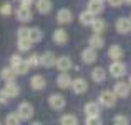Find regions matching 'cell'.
I'll use <instances>...</instances> for the list:
<instances>
[{"label":"cell","mask_w":131,"mask_h":125,"mask_svg":"<svg viewBox=\"0 0 131 125\" xmlns=\"http://www.w3.org/2000/svg\"><path fill=\"white\" fill-rule=\"evenodd\" d=\"M10 65L13 67V70L17 72V75H25L27 72H28V64H27V60H23L20 55H12L10 57Z\"/></svg>","instance_id":"cell-1"},{"label":"cell","mask_w":131,"mask_h":125,"mask_svg":"<svg viewBox=\"0 0 131 125\" xmlns=\"http://www.w3.org/2000/svg\"><path fill=\"white\" fill-rule=\"evenodd\" d=\"M116 93L111 92V90H103L101 93H100V103H101L103 107H113L116 103Z\"/></svg>","instance_id":"cell-2"},{"label":"cell","mask_w":131,"mask_h":125,"mask_svg":"<svg viewBox=\"0 0 131 125\" xmlns=\"http://www.w3.org/2000/svg\"><path fill=\"white\" fill-rule=\"evenodd\" d=\"M17 112L22 117V120H30L33 117V112H35V110H33V105L30 102H22L18 105V110H17Z\"/></svg>","instance_id":"cell-3"},{"label":"cell","mask_w":131,"mask_h":125,"mask_svg":"<svg viewBox=\"0 0 131 125\" xmlns=\"http://www.w3.org/2000/svg\"><path fill=\"white\" fill-rule=\"evenodd\" d=\"M110 74H111L115 78L123 77V75L126 74V65L123 64V62H119V60H115L111 65H110Z\"/></svg>","instance_id":"cell-4"},{"label":"cell","mask_w":131,"mask_h":125,"mask_svg":"<svg viewBox=\"0 0 131 125\" xmlns=\"http://www.w3.org/2000/svg\"><path fill=\"white\" fill-rule=\"evenodd\" d=\"M65 103H67V100H65V97L60 95V93H53V95H50V99H48V105L53 110H61L65 107Z\"/></svg>","instance_id":"cell-5"},{"label":"cell","mask_w":131,"mask_h":125,"mask_svg":"<svg viewBox=\"0 0 131 125\" xmlns=\"http://www.w3.org/2000/svg\"><path fill=\"white\" fill-rule=\"evenodd\" d=\"M15 15H17V20H20V22H30V20L33 19V13H32V10H30V7H22L20 5V8L15 12Z\"/></svg>","instance_id":"cell-6"},{"label":"cell","mask_w":131,"mask_h":125,"mask_svg":"<svg viewBox=\"0 0 131 125\" xmlns=\"http://www.w3.org/2000/svg\"><path fill=\"white\" fill-rule=\"evenodd\" d=\"M3 90H5V93L8 95V99H15V97H18V93H20V87L15 83V80L5 82V87H3Z\"/></svg>","instance_id":"cell-7"},{"label":"cell","mask_w":131,"mask_h":125,"mask_svg":"<svg viewBox=\"0 0 131 125\" xmlns=\"http://www.w3.org/2000/svg\"><path fill=\"white\" fill-rule=\"evenodd\" d=\"M71 88H73V92L77 95H81V93H85L88 90V83L85 78H75L73 83H71Z\"/></svg>","instance_id":"cell-8"},{"label":"cell","mask_w":131,"mask_h":125,"mask_svg":"<svg viewBox=\"0 0 131 125\" xmlns=\"http://www.w3.org/2000/svg\"><path fill=\"white\" fill-rule=\"evenodd\" d=\"M71 20H73V15H71V12L68 8H60L57 13V22L61 23V25H65V23H70Z\"/></svg>","instance_id":"cell-9"},{"label":"cell","mask_w":131,"mask_h":125,"mask_svg":"<svg viewBox=\"0 0 131 125\" xmlns=\"http://www.w3.org/2000/svg\"><path fill=\"white\" fill-rule=\"evenodd\" d=\"M81 58H83L85 64H93V62H96V58H98V55H96V48H93V47L85 48V50L81 52Z\"/></svg>","instance_id":"cell-10"},{"label":"cell","mask_w":131,"mask_h":125,"mask_svg":"<svg viewBox=\"0 0 131 125\" xmlns=\"http://www.w3.org/2000/svg\"><path fill=\"white\" fill-rule=\"evenodd\" d=\"M71 83H73V80H71V77L68 75V72H61L57 77V85L60 87V88H70Z\"/></svg>","instance_id":"cell-11"},{"label":"cell","mask_w":131,"mask_h":125,"mask_svg":"<svg viewBox=\"0 0 131 125\" xmlns=\"http://www.w3.org/2000/svg\"><path fill=\"white\" fill-rule=\"evenodd\" d=\"M40 60H42V65L47 67V68L57 65V57H55L53 52H45L43 55H40Z\"/></svg>","instance_id":"cell-12"},{"label":"cell","mask_w":131,"mask_h":125,"mask_svg":"<svg viewBox=\"0 0 131 125\" xmlns=\"http://www.w3.org/2000/svg\"><path fill=\"white\" fill-rule=\"evenodd\" d=\"M30 85H32L33 90H43L45 85H47V80H45L43 75H33L30 78Z\"/></svg>","instance_id":"cell-13"},{"label":"cell","mask_w":131,"mask_h":125,"mask_svg":"<svg viewBox=\"0 0 131 125\" xmlns=\"http://www.w3.org/2000/svg\"><path fill=\"white\" fill-rule=\"evenodd\" d=\"M57 68L60 72H68L71 68V60L70 57H67V55H63V57H58L57 58Z\"/></svg>","instance_id":"cell-14"},{"label":"cell","mask_w":131,"mask_h":125,"mask_svg":"<svg viewBox=\"0 0 131 125\" xmlns=\"http://www.w3.org/2000/svg\"><path fill=\"white\" fill-rule=\"evenodd\" d=\"M116 30L119 33H128L131 30V19H118L116 20Z\"/></svg>","instance_id":"cell-15"},{"label":"cell","mask_w":131,"mask_h":125,"mask_svg":"<svg viewBox=\"0 0 131 125\" xmlns=\"http://www.w3.org/2000/svg\"><path fill=\"white\" fill-rule=\"evenodd\" d=\"M35 7H37V12L38 13H50V10H51V0H37V3H35Z\"/></svg>","instance_id":"cell-16"},{"label":"cell","mask_w":131,"mask_h":125,"mask_svg":"<svg viewBox=\"0 0 131 125\" xmlns=\"http://www.w3.org/2000/svg\"><path fill=\"white\" fill-rule=\"evenodd\" d=\"M103 2H105V0H90V2H88V10H90L91 13H95V15L101 13L103 8H105Z\"/></svg>","instance_id":"cell-17"},{"label":"cell","mask_w":131,"mask_h":125,"mask_svg":"<svg viewBox=\"0 0 131 125\" xmlns=\"http://www.w3.org/2000/svg\"><path fill=\"white\" fill-rule=\"evenodd\" d=\"M129 83H125V82H118L115 85V90L113 92L116 93L118 97H128V93H129Z\"/></svg>","instance_id":"cell-18"},{"label":"cell","mask_w":131,"mask_h":125,"mask_svg":"<svg viewBox=\"0 0 131 125\" xmlns=\"http://www.w3.org/2000/svg\"><path fill=\"white\" fill-rule=\"evenodd\" d=\"M67 40H68V33L65 32L63 29H58V30L53 32V42H55V43L63 45V43H67Z\"/></svg>","instance_id":"cell-19"},{"label":"cell","mask_w":131,"mask_h":125,"mask_svg":"<svg viewBox=\"0 0 131 125\" xmlns=\"http://www.w3.org/2000/svg\"><path fill=\"white\" fill-rule=\"evenodd\" d=\"M0 77H2L5 82L15 80V77H17V72L13 70V67L10 65V67H5V68H2V72H0Z\"/></svg>","instance_id":"cell-20"},{"label":"cell","mask_w":131,"mask_h":125,"mask_svg":"<svg viewBox=\"0 0 131 125\" xmlns=\"http://www.w3.org/2000/svg\"><path fill=\"white\" fill-rule=\"evenodd\" d=\"M91 78L95 82H103L106 78V70L103 67H96V68H93V72H91Z\"/></svg>","instance_id":"cell-21"},{"label":"cell","mask_w":131,"mask_h":125,"mask_svg":"<svg viewBox=\"0 0 131 125\" xmlns=\"http://www.w3.org/2000/svg\"><path fill=\"white\" fill-rule=\"evenodd\" d=\"M108 55L110 58H113V60H119V58L123 57V48L119 47V45H111L108 50Z\"/></svg>","instance_id":"cell-22"},{"label":"cell","mask_w":131,"mask_h":125,"mask_svg":"<svg viewBox=\"0 0 131 125\" xmlns=\"http://www.w3.org/2000/svg\"><path fill=\"white\" fill-rule=\"evenodd\" d=\"M103 45H105V40H103V37L100 35V33H93V35L90 37V47H93V48H101Z\"/></svg>","instance_id":"cell-23"},{"label":"cell","mask_w":131,"mask_h":125,"mask_svg":"<svg viewBox=\"0 0 131 125\" xmlns=\"http://www.w3.org/2000/svg\"><path fill=\"white\" fill-rule=\"evenodd\" d=\"M93 20H95V13H91L90 10H85V12L80 13V22L83 25H91Z\"/></svg>","instance_id":"cell-24"},{"label":"cell","mask_w":131,"mask_h":125,"mask_svg":"<svg viewBox=\"0 0 131 125\" xmlns=\"http://www.w3.org/2000/svg\"><path fill=\"white\" fill-rule=\"evenodd\" d=\"M91 29H93V32H95V33H101L103 30L106 29V22L103 19H95V20H93V23H91Z\"/></svg>","instance_id":"cell-25"},{"label":"cell","mask_w":131,"mask_h":125,"mask_svg":"<svg viewBox=\"0 0 131 125\" xmlns=\"http://www.w3.org/2000/svg\"><path fill=\"white\" fill-rule=\"evenodd\" d=\"M85 113H86V115H98L100 105L96 102H88L86 105H85Z\"/></svg>","instance_id":"cell-26"},{"label":"cell","mask_w":131,"mask_h":125,"mask_svg":"<svg viewBox=\"0 0 131 125\" xmlns=\"http://www.w3.org/2000/svg\"><path fill=\"white\" fill-rule=\"evenodd\" d=\"M20 122H22V117L18 115V112H12V113H8V115L5 117V123L7 125H18Z\"/></svg>","instance_id":"cell-27"},{"label":"cell","mask_w":131,"mask_h":125,"mask_svg":"<svg viewBox=\"0 0 131 125\" xmlns=\"http://www.w3.org/2000/svg\"><path fill=\"white\" fill-rule=\"evenodd\" d=\"M32 43L33 42L30 40V39H18V50L20 52H28L30 48H32Z\"/></svg>","instance_id":"cell-28"},{"label":"cell","mask_w":131,"mask_h":125,"mask_svg":"<svg viewBox=\"0 0 131 125\" xmlns=\"http://www.w3.org/2000/svg\"><path fill=\"white\" fill-rule=\"evenodd\" d=\"M43 39V33L40 29H37V27H33V29H30V40L33 42V43H37V42H40Z\"/></svg>","instance_id":"cell-29"},{"label":"cell","mask_w":131,"mask_h":125,"mask_svg":"<svg viewBox=\"0 0 131 125\" xmlns=\"http://www.w3.org/2000/svg\"><path fill=\"white\" fill-rule=\"evenodd\" d=\"M27 64H28V67H38V65H42V60H40V55L38 53H32L28 58H25Z\"/></svg>","instance_id":"cell-30"},{"label":"cell","mask_w":131,"mask_h":125,"mask_svg":"<svg viewBox=\"0 0 131 125\" xmlns=\"http://www.w3.org/2000/svg\"><path fill=\"white\" fill-rule=\"evenodd\" d=\"M60 123L61 125H77L78 123V119L75 115H63L60 119Z\"/></svg>","instance_id":"cell-31"},{"label":"cell","mask_w":131,"mask_h":125,"mask_svg":"<svg viewBox=\"0 0 131 125\" xmlns=\"http://www.w3.org/2000/svg\"><path fill=\"white\" fill-rule=\"evenodd\" d=\"M86 125H100L101 123V119H100V115H86Z\"/></svg>","instance_id":"cell-32"},{"label":"cell","mask_w":131,"mask_h":125,"mask_svg":"<svg viewBox=\"0 0 131 125\" xmlns=\"http://www.w3.org/2000/svg\"><path fill=\"white\" fill-rule=\"evenodd\" d=\"M0 13H2V15H10V13H12V5H10V3H2V5H0Z\"/></svg>","instance_id":"cell-33"},{"label":"cell","mask_w":131,"mask_h":125,"mask_svg":"<svg viewBox=\"0 0 131 125\" xmlns=\"http://www.w3.org/2000/svg\"><path fill=\"white\" fill-rule=\"evenodd\" d=\"M18 39H30V29H27V27L18 29Z\"/></svg>","instance_id":"cell-34"},{"label":"cell","mask_w":131,"mask_h":125,"mask_svg":"<svg viewBox=\"0 0 131 125\" xmlns=\"http://www.w3.org/2000/svg\"><path fill=\"white\" fill-rule=\"evenodd\" d=\"M113 122H115V123H121V125H126V123H128V119H126V117L125 115H116L115 117V119H113Z\"/></svg>","instance_id":"cell-35"},{"label":"cell","mask_w":131,"mask_h":125,"mask_svg":"<svg viewBox=\"0 0 131 125\" xmlns=\"http://www.w3.org/2000/svg\"><path fill=\"white\" fill-rule=\"evenodd\" d=\"M8 102V95L5 93V90H0V105H5V103Z\"/></svg>","instance_id":"cell-36"},{"label":"cell","mask_w":131,"mask_h":125,"mask_svg":"<svg viewBox=\"0 0 131 125\" xmlns=\"http://www.w3.org/2000/svg\"><path fill=\"white\" fill-rule=\"evenodd\" d=\"M108 2H110V5H113V7H121L125 0H108Z\"/></svg>","instance_id":"cell-37"},{"label":"cell","mask_w":131,"mask_h":125,"mask_svg":"<svg viewBox=\"0 0 131 125\" xmlns=\"http://www.w3.org/2000/svg\"><path fill=\"white\" fill-rule=\"evenodd\" d=\"M20 5H22V7H30V8H32L33 0H20Z\"/></svg>","instance_id":"cell-38"},{"label":"cell","mask_w":131,"mask_h":125,"mask_svg":"<svg viewBox=\"0 0 131 125\" xmlns=\"http://www.w3.org/2000/svg\"><path fill=\"white\" fill-rule=\"evenodd\" d=\"M125 2H126V3H128V5H131V0H125Z\"/></svg>","instance_id":"cell-39"},{"label":"cell","mask_w":131,"mask_h":125,"mask_svg":"<svg viewBox=\"0 0 131 125\" xmlns=\"http://www.w3.org/2000/svg\"><path fill=\"white\" fill-rule=\"evenodd\" d=\"M129 85H131V77H129Z\"/></svg>","instance_id":"cell-40"}]
</instances>
